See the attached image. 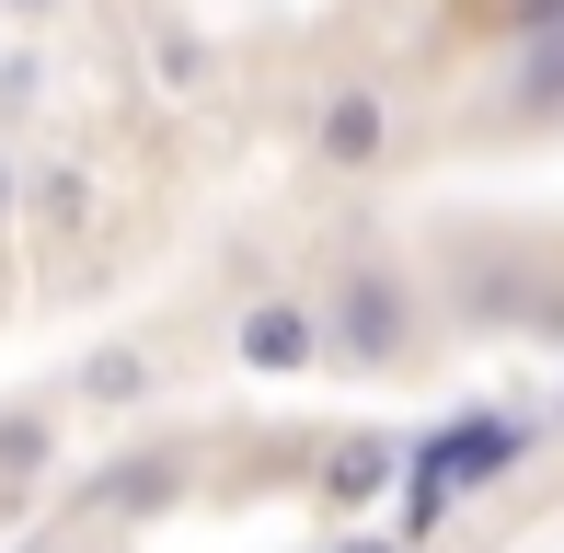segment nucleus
<instances>
[{"mask_svg":"<svg viewBox=\"0 0 564 553\" xmlns=\"http://www.w3.org/2000/svg\"><path fill=\"white\" fill-rule=\"evenodd\" d=\"M312 358H323V300L312 289L242 300V323H230V369H253V381H300Z\"/></svg>","mask_w":564,"mask_h":553,"instance_id":"obj_1","label":"nucleus"},{"mask_svg":"<svg viewBox=\"0 0 564 553\" xmlns=\"http://www.w3.org/2000/svg\"><path fill=\"white\" fill-rule=\"evenodd\" d=\"M346 335V358H369V369H392L403 358V335H415V300H403V276L392 265H346L335 276V312H323V346Z\"/></svg>","mask_w":564,"mask_h":553,"instance_id":"obj_2","label":"nucleus"},{"mask_svg":"<svg viewBox=\"0 0 564 553\" xmlns=\"http://www.w3.org/2000/svg\"><path fill=\"white\" fill-rule=\"evenodd\" d=\"M380 150H392V105H380L369 82H335V93H323V116H312V162H335V173H369Z\"/></svg>","mask_w":564,"mask_h":553,"instance_id":"obj_3","label":"nucleus"},{"mask_svg":"<svg viewBox=\"0 0 564 553\" xmlns=\"http://www.w3.org/2000/svg\"><path fill=\"white\" fill-rule=\"evenodd\" d=\"M12 208L35 219L46 242H69V231H93V173H82V162H46V173H23Z\"/></svg>","mask_w":564,"mask_h":553,"instance_id":"obj_4","label":"nucleus"},{"mask_svg":"<svg viewBox=\"0 0 564 553\" xmlns=\"http://www.w3.org/2000/svg\"><path fill=\"white\" fill-rule=\"evenodd\" d=\"M150 381H162V369H150L139 346H93L82 358V404H150Z\"/></svg>","mask_w":564,"mask_h":553,"instance_id":"obj_5","label":"nucleus"},{"mask_svg":"<svg viewBox=\"0 0 564 553\" xmlns=\"http://www.w3.org/2000/svg\"><path fill=\"white\" fill-rule=\"evenodd\" d=\"M150 69H162V93H208V46H196L173 12H150Z\"/></svg>","mask_w":564,"mask_h":553,"instance_id":"obj_6","label":"nucleus"},{"mask_svg":"<svg viewBox=\"0 0 564 553\" xmlns=\"http://www.w3.org/2000/svg\"><path fill=\"white\" fill-rule=\"evenodd\" d=\"M46 462H58V426L35 404H0V473H46Z\"/></svg>","mask_w":564,"mask_h":553,"instance_id":"obj_7","label":"nucleus"},{"mask_svg":"<svg viewBox=\"0 0 564 553\" xmlns=\"http://www.w3.org/2000/svg\"><path fill=\"white\" fill-rule=\"evenodd\" d=\"M380 473H392V449H380V438H357L346 462H335V496L357 508V496H380Z\"/></svg>","mask_w":564,"mask_h":553,"instance_id":"obj_8","label":"nucleus"},{"mask_svg":"<svg viewBox=\"0 0 564 553\" xmlns=\"http://www.w3.org/2000/svg\"><path fill=\"white\" fill-rule=\"evenodd\" d=\"M35 93H46V69L23 58V46H12V58H0V116H23V105H35Z\"/></svg>","mask_w":564,"mask_h":553,"instance_id":"obj_9","label":"nucleus"},{"mask_svg":"<svg viewBox=\"0 0 564 553\" xmlns=\"http://www.w3.org/2000/svg\"><path fill=\"white\" fill-rule=\"evenodd\" d=\"M519 93H530V105H564V35H553V46H542V58H530V69H519Z\"/></svg>","mask_w":564,"mask_h":553,"instance_id":"obj_10","label":"nucleus"},{"mask_svg":"<svg viewBox=\"0 0 564 553\" xmlns=\"http://www.w3.org/2000/svg\"><path fill=\"white\" fill-rule=\"evenodd\" d=\"M0 12H12V23H46V12H69V0H0Z\"/></svg>","mask_w":564,"mask_h":553,"instance_id":"obj_11","label":"nucleus"},{"mask_svg":"<svg viewBox=\"0 0 564 553\" xmlns=\"http://www.w3.org/2000/svg\"><path fill=\"white\" fill-rule=\"evenodd\" d=\"M12 196H23V173H12V150H0V219H12Z\"/></svg>","mask_w":564,"mask_h":553,"instance_id":"obj_12","label":"nucleus"},{"mask_svg":"<svg viewBox=\"0 0 564 553\" xmlns=\"http://www.w3.org/2000/svg\"><path fill=\"white\" fill-rule=\"evenodd\" d=\"M346 553H403V542H346Z\"/></svg>","mask_w":564,"mask_h":553,"instance_id":"obj_13","label":"nucleus"}]
</instances>
